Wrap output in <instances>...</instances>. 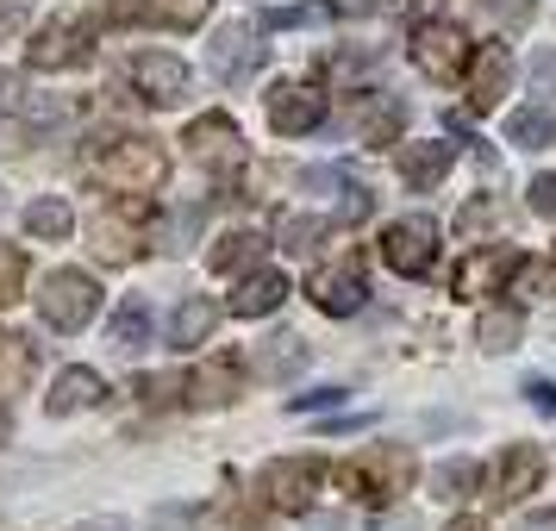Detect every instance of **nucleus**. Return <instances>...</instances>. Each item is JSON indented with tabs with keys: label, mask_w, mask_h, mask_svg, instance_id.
Listing matches in <instances>:
<instances>
[{
	"label": "nucleus",
	"mask_w": 556,
	"mask_h": 531,
	"mask_svg": "<svg viewBox=\"0 0 556 531\" xmlns=\"http://www.w3.org/2000/svg\"><path fill=\"white\" fill-rule=\"evenodd\" d=\"M338 488L363 506H394L413 488V451L401 444H369V451H356L338 463Z\"/></svg>",
	"instance_id": "nucleus-1"
},
{
	"label": "nucleus",
	"mask_w": 556,
	"mask_h": 531,
	"mask_svg": "<svg viewBox=\"0 0 556 531\" xmlns=\"http://www.w3.org/2000/svg\"><path fill=\"white\" fill-rule=\"evenodd\" d=\"M163 176H169V151L151 131H126L94 156V181L119 188V194H151V188H163Z\"/></svg>",
	"instance_id": "nucleus-2"
},
{
	"label": "nucleus",
	"mask_w": 556,
	"mask_h": 531,
	"mask_svg": "<svg viewBox=\"0 0 556 531\" xmlns=\"http://www.w3.org/2000/svg\"><path fill=\"white\" fill-rule=\"evenodd\" d=\"M94 313H101V281L94 276H81V269L45 276V288H38V319L51 331H81Z\"/></svg>",
	"instance_id": "nucleus-3"
},
{
	"label": "nucleus",
	"mask_w": 556,
	"mask_h": 531,
	"mask_svg": "<svg viewBox=\"0 0 556 531\" xmlns=\"http://www.w3.org/2000/svg\"><path fill=\"white\" fill-rule=\"evenodd\" d=\"M144 219H151V206H144V194H126L119 206H106V213H94L88 219V251L101 256V263H131V256L144 251Z\"/></svg>",
	"instance_id": "nucleus-4"
},
{
	"label": "nucleus",
	"mask_w": 556,
	"mask_h": 531,
	"mask_svg": "<svg viewBox=\"0 0 556 531\" xmlns=\"http://www.w3.org/2000/svg\"><path fill=\"white\" fill-rule=\"evenodd\" d=\"M188 156L201 163L206 176H219V181H231V176H244V163H251V151H244V131L231 126L226 113H201L194 126H188Z\"/></svg>",
	"instance_id": "nucleus-5"
},
{
	"label": "nucleus",
	"mask_w": 556,
	"mask_h": 531,
	"mask_svg": "<svg viewBox=\"0 0 556 531\" xmlns=\"http://www.w3.org/2000/svg\"><path fill=\"white\" fill-rule=\"evenodd\" d=\"M413 63H419V76L431 81H456L463 69H469V38H463V26L456 20H426V26H413Z\"/></svg>",
	"instance_id": "nucleus-6"
},
{
	"label": "nucleus",
	"mask_w": 556,
	"mask_h": 531,
	"mask_svg": "<svg viewBox=\"0 0 556 531\" xmlns=\"http://www.w3.org/2000/svg\"><path fill=\"white\" fill-rule=\"evenodd\" d=\"M319 481H326V463L319 456H276L263 481H256V494L276 506V513H306L313 494H319Z\"/></svg>",
	"instance_id": "nucleus-7"
},
{
	"label": "nucleus",
	"mask_w": 556,
	"mask_h": 531,
	"mask_svg": "<svg viewBox=\"0 0 556 531\" xmlns=\"http://www.w3.org/2000/svg\"><path fill=\"white\" fill-rule=\"evenodd\" d=\"M263 38L251 26H219L213 31V45H206V69L226 81V88H244V81L263 76Z\"/></svg>",
	"instance_id": "nucleus-8"
},
{
	"label": "nucleus",
	"mask_w": 556,
	"mask_h": 531,
	"mask_svg": "<svg viewBox=\"0 0 556 531\" xmlns=\"http://www.w3.org/2000/svg\"><path fill=\"white\" fill-rule=\"evenodd\" d=\"M431 256H438V219H426V213L394 219V226L381 231V263H388L394 276H426Z\"/></svg>",
	"instance_id": "nucleus-9"
},
{
	"label": "nucleus",
	"mask_w": 556,
	"mask_h": 531,
	"mask_svg": "<svg viewBox=\"0 0 556 531\" xmlns=\"http://www.w3.org/2000/svg\"><path fill=\"white\" fill-rule=\"evenodd\" d=\"M306 301L319 306V313H331V319L363 313V301H369L363 263H356V256H338V263H326V269H313V276H306Z\"/></svg>",
	"instance_id": "nucleus-10"
},
{
	"label": "nucleus",
	"mask_w": 556,
	"mask_h": 531,
	"mask_svg": "<svg viewBox=\"0 0 556 531\" xmlns=\"http://www.w3.org/2000/svg\"><path fill=\"white\" fill-rule=\"evenodd\" d=\"M26 63L31 69H76V63H88V26L81 20H51L45 31H31L26 45Z\"/></svg>",
	"instance_id": "nucleus-11"
},
{
	"label": "nucleus",
	"mask_w": 556,
	"mask_h": 531,
	"mask_svg": "<svg viewBox=\"0 0 556 531\" xmlns=\"http://www.w3.org/2000/svg\"><path fill=\"white\" fill-rule=\"evenodd\" d=\"M131 88H138L151 106H181V101H188V63L169 56V51L131 56Z\"/></svg>",
	"instance_id": "nucleus-12"
},
{
	"label": "nucleus",
	"mask_w": 556,
	"mask_h": 531,
	"mask_svg": "<svg viewBox=\"0 0 556 531\" xmlns=\"http://www.w3.org/2000/svg\"><path fill=\"white\" fill-rule=\"evenodd\" d=\"M269 126H276L281 138L319 131L326 126V94H319L313 81H281L276 94H269Z\"/></svg>",
	"instance_id": "nucleus-13"
},
{
	"label": "nucleus",
	"mask_w": 556,
	"mask_h": 531,
	"mask_svg": "<svg viewBox=\"0 0 556 531\" xmlns=\"http://www.w3.org/2000/svg\"><path fill=\"white\" fill-rule=\"evenodd\" d=\"M538 481H544V451H538V444H506L501 463H494V494H488V501L519 506Z\"/></svg>",
	"instance_id": "nucleus-14"
},
{
	"label": "nucleus",
	"mask_w": 556,
	"mask_h": 531,
	"mask_svg": "<svg viewBox=\"0 0 556 531\" xmlns=\"http://www.w3.org/2000/svg\"><path fill=\"white\" fill-rule=\"evenodd\" d=\"M181 394H188V406H231L244 394V363L238 356H213V363H201L181 381Z\"/></svg>",
	"instance_id": "nucleus-15"
},
{
	"label": "nucleus",
	"mask_w": 556,
	"mask_h": 531,
	"mask_svg": "<svg viewBox=\"0 0 556 531\" xmlns=\"http://www.w3.org/2000/svg\"><path fill=\"white\" fill-rule=\"evenodd\" d=\"M344 119H351V131L363 144H394V131L406 126V106L394 101V94H356V101L344 106Z\"/></svg>",
	"instance_id": "nucleus-16"
},
{
	"label": "nucleus",
	"mask_w": 556,
	"mask_h": 531,
	"mask_svg": "<svg viewBox=\"0 0 556 531\" xmlns=\"http://www.w3.org/2000/svg\"><path fill=\"white\" fill-rule=\"evenodd\" d=\"M451 163H456V151L444 144V138H431V144H394V169H401V181L419 188V194L451 176Z\"/></svg>",
	"instance_id": "nucleus-17"
},
{
	"label": "nucleus",
	"mask_w": 556,
	"mask_h": 531,
	"mask_svg": "<svg viewBox=\"0 0 556 531\" xmlns=\"http://www.w3.org/2000/svg\"><path fill=\"white\" fill-rule=\"evenodd\" d=\"M513 263H519V256L469 251V256H463V269L451 276V294H456V301H481V294H494V288L513 276Z\"/></svg>",
	"instance_id": "nucleus-18"
},
{
	"label": "nucleus",
	"mask_w": 556,
	"mask_h": 531,
	"mask_svg": "<svg viewBox=\"0 0 556 531\" xmlns=\"http://www.w3.org/2000/svg\"><path fill=\"white\" fill-rule=\"evenodd\" d=\"M506 88H513V56H506V45H481L476 81H469V113H488Z\"/></svg>",
	"instance_id": "nucleus-19"
},
{
	"label": "nucleus",
	"mask_w": 556,
	"mask_h": 531,
	"mask_svg": "<svg viewBox=\"0 0 556 531\" xmlns=\"http://www.w3.org/2000/svg\"><path fill=\"white\" fill-rule=\"evenodd\" d=\"M106 394V381L94 376V369H63V376L51 381V394H45V413H51V419H70V413H81V406H94Z\"/></svg>",
	"instance_id": "nucleus-20"
},
{
	"label": "nucleus",
	"mask_w": 556,
	"mask_h": 531,
	"mask_svg": "<svg viewBox=\"0 0 556 531\" xmlns=\"http://www.w3.org/2000/svg\"><path fill=\"white\" fill-rule=\"evenodd\" d=\"M281 301H288V281L276 269H251V276L238 281V294H231V313L238 319H269Z\"/></svg>",
	"instance_id": "nucleus-21"
},
{
	"label": "nucleus",
	"mask_w": 556,
	"mask_h": 531,
	"mask_svg": "<svg viewBox=\"0 0 556 531\" xmlns=\"http://www.w3.org/2000/svg\"><path fill=\"white\" fill-rule=\"evenodd\" d=\"M213 326H219V306L206 301V294H188V301L169 313V344H176V351H194V344L213 338Z\"/></svg>",
	"instance_id": "nucleus-22"
},
{
	"label": "nucleus",
	"mask_w": 556,
	"mask_h": 531,
	"mask_svg": "<svg viewBox=\"0 0 556 531\" xmlns=\"http://www.w3.org/2000/svg\"><path fill=\"white\" fill-rule=\"evenodd\" d=\"M251 369H256L263 381H288L294 369H306V338H301V331H276V338L256 351Z\"/></svg>",
	"instance_id": "nucleus-23"
},
{
	"label": "nucleus",
	"mask_w": 556,
	"mask_h": 531,
	"mask_svg": "<svg viewBox=\"0 0 556 531\" xmlns=\"http://www.w3.org/2000/svg\"><path fill=\"white\" fill-rule=\"evenodd\" d=\"M144 338H151V301H144V294H126L119 313H113V326H106V344L119 356H131Z\"/></svg>",
	"instance_id": "nucleus-24"
},
{
	"label": "nucleus",
	"mask_w": 556,
	"mask_h": 531,
	"mask_svg": "<svg viewBox=\"0 0 556 531\" xmlns=\"http://www.w3.org/2000/svg\"><path fill=\"white\" fill-rule=\"evenodd\" d=\"M506 144H519V151H551L556 144V113L551 106H519V113L506 119Z\"/></svg>",
	"instance_id": "nucleus-25"
},
{
	"label": "nucleus",
	"mask_w": 556,
	"mask_h": 531,
	"mask_svg": "<svg viewBox=\"0 0 556 531\" xmlns=\"http://www.w3.org/2000/svg\"><path fill=\"white\" fill-rule=\"evenodd\" d=\"M20 219H26V231H31V238H45V244H63V238L76 231V213H70V201H56V194L31 201Z\"/></svg>",
	"instance_id": "nucleus-26"
},
{
	"label": "nucleus",
	"mask_w": 556,
	"mask_h": 531,
	"mask_svg": "<svg viewBox=\"0 0 556 531\" xmlns=\"http://www.w3.org/2000/svg\"><path fill=\"white\" fill-rule=\"evenodd\" d=\"M26 381H31V344L20 331H0V401L26 394Z\"/></svg>",
	"instance_id": "nucleus-27"
},
{
	"label": "nucleus",
	"mask_w": 556,
	"mask_h": 531,
	"mask_svg": "<svg viewBox=\"0 0 556 531\" xmlns=\"http://www.w3.org/2000/svg\"><path fill=\"white\" fill-rule=\"evenodd\" d=\"M206 13H213V0H138V20L169 26V31H194Z\"/></svg>",
	"instance_id": "nucleus-28"
},
{
	"label": "nucleus",
	"mask_w": 556,
	"mask_h": 531,
	"mask_svg": "<svg viewBox=\"0 0 556 531\" xmlns=\"http://www.w3.org/2000/svg\"><path fill=\"white\" fill-rule=\"evenodd\" d=\"M476 338L488 344V351H513V344L526 338V319H519V306H488V313H481V326H476Z\"/></svg>",
	"instance_id": "nucleus-29"
},
{
	"label": "nucleus",
	"mask_w": 556,
	"mask_h": 531,
	"mask_svg": "<svg viewBox=\"0 0 556 531\" xmlns=\"http://www.w3.org/2000/svg\"><path fill=\"white\" fill-rule=\"evenodd\" d=\"M256 251H263V238H251V231H226V238L213 244L206 263H213L219 276H238V269H251V263H256Z\"/></svg>",
	"instance_id": "nucleus-30"
},
{
	"label": "nucleus",
	"mask_w": 556,
	"mask_h": 531,
	"mask_svg": "<svg viewBox=\"0 0 556 531\" xmlns=\"http://www.w3.org/2000/svg\"><path fill=\"white\" fill-rule=\"evenodd\" d=\"M431 488H438V501H469V494L481 488V463H469V456H456V463H438Z\"/></svg>",
	"instance_id": "nucleus-31"
},
{
	"label": "nucleus",
	"mask_w": 556,
	"mask_h": 531,
	"mask_svg": "<svg viewBox=\"0 0 556 531\" xmlns=\"http://www.w3.org/2000/svg\"><path fill=\"white\" fill-rule=\"evenodd\" d=\"M319 238H326V219H313V213H281V226H276V244H281V251L306 256Z\"/></svg>",
	"instance_id": "nucleus-32"
},
{
	"label": "nucleus",
	"mask_w": 556,
	"mask_h": 531,
	"mask_svg": "<svg viewBox=\"0 0 556 531\" xmlns=\"http://www.w3.org/2000/svg\"><path fill=\"white\" fill-rule=\"evenodd\" d=\"M506 294H513V301H538V294H551V269H544V256H519L513 276H506Z\"/></svg>",
	"instance_id": "nucleus-33"
},
{
	"label": "nucleus",
	"mask_w": 556,
	"mask_h": 531,
	"mask_svg": "<svg viewBox=\"0 0 556 531\" xmlns=\"http://www.w3.org/2000/svg\"><path fill=\"white\" fill-rule=\"evenodd\" d=\"M20 294H26V251L0 244V306H13Z\"/></svg>",
	"instance_id": "nucleus-34"
},
{
	"label": "nucleus",
	"mask_w": 556,
	"mask_h": 531,
	"mask_svg": "<svg viewBox=\"0 0 556 531\" xmlns=\"http://www.w3.org/2000/svg\"><path fill=\"white\" fill-rule=\"evenodd\" d=\"M531 0H481V20L488 26H501V31H519V26H531Z\"/></svg>",
	"instance_id": "nucleus-35"
},
{
	"label": "nucleus",
	"mask_w": 556,
	"mask_h": 531,
	"mask_svg": "<svg viewBox=\"0 0 556 531\" xmlns=\"http://www.w3.org/2000/svg\"><path fill=\"white\" fill-rule=\"evenodd\" d=\"M501 226V213H494V201H469L463 213H456V238H481V231Z\"/></svg>",
	"instance_id": "nucleus-36"
},
{
	"label": "nucleus",
	"mask_w": 556,
	"mask_h": 531,
	"mask_svg": "<svg viewBox=\"0 0 556 531\" xmlns=\"http://www.w3.org/2000/svg\"><path fill=\"white\" fill-rule=\"evenodd\" d=\"M369 188H363V181H344V188H338V219H344V226H356V219H369Z\"/></svg>",
	"instance_id": "nucleus-37"
},
{
	"label": "nucleus",
	"mask_w": 556,
	"mask_h": 531,
	"mask_svg": "<svg viewBox=\"0 0 556 531\" xmlns=\"http://www.w3.org/2000/svg\"><path fill=\"white\" fill-rule=\"evenodd\" d=\"M326 406H344V388H313V394H294L288 413H326Z\"/></svg>",
	"instance_id": "nucleus-38"
},
{
	"label": "nucleus",
	"mask_w": 556,
	"mask_h": 531,
	"mask_svg": "<svg viewBox=\"0 0 556 531\" xmlns=\"http://www.w3.org/2000/svg\"><path fill=\"white\" fill-rule=\"evenodd\" d=\"M526 194H531V213H544V219H556V176H538V181L526 188Z\"/></svg>",
	"instance_id": "nucleus-39"
},
{
	"label": "nucleus",
	"mask_w": 556,
	"mask_h": 531,
	"mask_svg": "<svg viewBox=\"0 0 556 531\" xmlns=\"http://www.w3.org/2000/svg\"><path fill=\"white\" fill-rule=\"evenodd\" d=\"M526 401L544 413V419H556V381H544V376H531L526 381Z\"/></svg>",
	"instance_id": "nucleus-40"
},
{
	"label": "nucleus",
	"mask_w": 556,
	"mask_h": 531,
	"mask_svg": "<svg viewBox=\"0 0 556 531\" xmlns=\"http://www.w3.org/2000/svg\"><path fill=\"white\" fill-rule=\"evenodd\" d=\"M338 20H369V13H381V0H326Z\"/></svg>",
	"instance_id": "nucleus-41"
},
{
	"label": "nucleus",
	"mask_w": 556,
	"mask_h": 531,
	"mask_svg": "<svg viewBox=\"0 0 556 531\" xmlns=\"http://www.w3.org/2000/svg\"><path fill=\"white\" fill-rule=\"evenodd\" d=\"M151 519H156L163 531H188V526H194V513H188V506H156Z\"/></svg>",
	"instance_id": "nucleus-42"
},
{
	"label": "nucleus",
	"mask_w": 556,
	"mask_h": 531,
	"mask_svg": "<svg viewBox=\"0 0 556 531\" xmlns=\"http://www.w3.org/2000/svg\"><path fill=\"white\" fill-rule=\"evenodd\" d=\"M531 81H538V88H556V51L531 56Z\"/></svg>",
	"instance_id": "nucleus-43"
},
{
	"label": "nucleus",
	"mask_w": 556,
	"mask_h": 531,
	"mask_svg": "<svg viewBox=\"0 0 556 531\" xmlns=\"http://www.w3.org/2000/svg\"><path fill=\"white\" fill-rule=\"evenodd\" d=\"M301 531H351V519H344V513H306Z\"/></svg>",
	"instance_id": "nucleus-44"
},
{
	"label": "nucleus",
	"mask_w": 556,
	"mask_h": 531,
	"mask_svg": "<svg viewBox=\"0 0 556 531\" xmlns=\"http://www.w3.org/2000/svg\"><path fill=\"white\" fill-rule=\"evenodd\" d=\"M20 20H26V0H0V38L20 26Z\"/></svg>",
	"instance_id": "nucleus-45"
},
{
	"label": "nucleus",
	"mask_w": 556,
	"mask_h": 531,
	"mask_svg": "<svg viewBox=\"0 0 556 531\" xmlns=\"http://www.w3.org/2000/svg\"><path fill=\"white\" fill-rule=\"evenodd\" d=\"M519 531H556V506H551V513H526V519H519Z\"/></svg>",
	"instance_id": "nucleus-46"
},
{
	"label": "nucleus",
	"mask_w": 556,
	"mask_h": 531,
	"mask_svg": "<svg viewBox=\"0 0 556 531\" xmlns=\"http://www.w3.org/2000/svg\"><path fill=\"white\" fill-rule=\"evenodd\" d=\"M76 531H131V526H126V519H81Z\"/></svg>",
	"instance_id": "nucleus-47"
},
{
	"label": "nucleus",
	"mask_w": 556,
	"mask_h": 531,
	"mask_svg": "<svg viewBox=\"0 0 556 531\" xmlns=\"http://www.w3.org/2000/svg\"><path fill=\"white\" fill-rule=\"evenodd\" d=\"M444 531H488V526H481V519H451Z\"/></svg>",
	"instance_id": "nucleus-48"
},
{
	"label": "nucleus",
	"mask_w": 556,
	"mask_h": 531,
	"mask_svg": "<svg viewBox=\"0 0 556 531\" xmlns=\"http://www.w3.org/2000/svg\"><path fill=\"white\" fill-rule=\"evenodd\" d=\"M388 531H419V519H401V526H388Z\"/></svg>",
	"instance_id": "nucleus-49"
},
{
	"label": "nucleus",
	"mask_w": 556,
	"mask_h": 531,
	"mask_svg": "<svg viewBox=\"0 0 556 531\" xmlns=\"http://www.w3.org/2000/svg\"><path fill=\"white\" fill-rule=\"evenodd\" d=\"M0 444H7V419H0Z\"/></svg>",
	"instance_id": "nucleus-50"
}]
</instances>
